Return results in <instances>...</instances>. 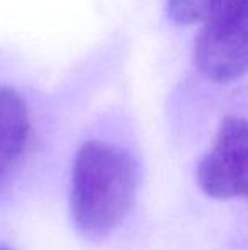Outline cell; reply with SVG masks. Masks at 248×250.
<instances>
[{
	"mask_svg": "<svg viewBox=\"0 0 248 250\" xmlns=\"http://www.w3.org/2000/svg\"><path fill=\"white\" fill-rule=\"evenodd\" d=\"M136 194V165L126 150L89 142L76 151L72 174V216L83 235L99 238L113 231Z\"/></svg>",
	"mask_w": 248,
	"mask_h": 250,
	"instance_id": "6da1fadb",
	"label": "cell"
},
{
	"mask_svg": "<svg viewBox=\"0 0 248 250\" xmlns=\"http://www.w3.org/2000/svg\"><path fill=\"white\" fill-rule=\"evenodd\" d=\"M197 70L218 83L248 72V0H216L195 40Z\"/></svg>",
	"mask_w": 248,
	"mask_h": 250,
	"instance_id": "7a4b0ae2",
	"label": "cell"
},
{
	"mask_svg": "<svg viewBox=\"0 0 248 250\" xmlns=\"http://www.w3.org/2000/svg\"><path fill=\"white\" fill-rule=\"evenodd\" d=\"M197 182L216 199H248V119L226 118L197 167Z\"/></svg>",
	"mask_w": 248,
	"mask_h": 250,
	"instance_id": "3957f363",
	"label": "cell"
},
{
	"mask_svg": "<svg viewBox=\"0 0 248 250\" xmlns=\"http://www.w3.org/2000/svg\"><path fill=\"white\" fill-rule=\"evenodd\" d=\"M31 133L27 105L16 90L0 87V181L16 165Z\"/></svg>",
	"mask_w": 248,
	"mask_h": 250,
	"instance_id": "277c9868",
	"label": "cell"
},
{
	"mask_svg": "<svg viewBox=\"0 0 248 250\" xmlns=\"http://www.w3.org/2000/svg\"><path fill=\"white\" fill-rule=\"evenodd\" d=\"M216 0H167L169 16L179 24L202 22Z\"/></svg>",
	"mask_w": 248,
	"mask_h": 250,
	"instance_id": "5b68a950",
	"label": "cell"
},
{
	"mask_svg": "<svg viewBox=\"0 0 248 250\" xmlns=\"http://www.w3.org/2000/svg\"><path fill=\"white\" fill-rule=\"evenodd\" d=\"M0 250H10V249L5 247V245H0Z\"/></svg>",
	"mask_w": 248,
	"mask_h": 250,
	"instance_id": "8992f818",
	"label": "cell"
}]
</instances>
